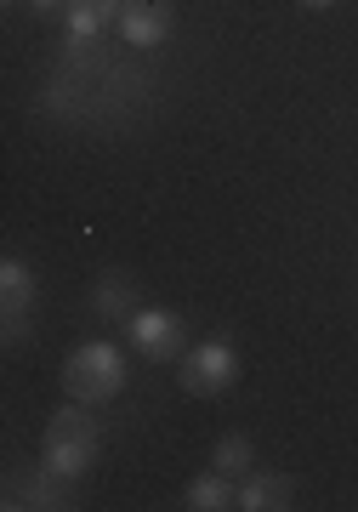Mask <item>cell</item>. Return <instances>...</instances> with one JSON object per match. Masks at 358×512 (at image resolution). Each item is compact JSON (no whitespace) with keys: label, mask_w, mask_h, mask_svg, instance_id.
Segmentation results:
<instances>
[{"label":"cell","mask_w":358,"mask_h":512,"mask_svg":"<svg viewBox=\"0 0 358 512\" xmlns=\"http://www.w3.org/2000/svg\"><path fill=\"white\" fill-rule=\"evenodd\" d=\"M69 484H74V478H63L57 467H46V461H40L35 473H29V484H23V507H40V512L69 507Z\"/></svg>","instance_id":"cell-10"},{"label":"cell","mask_w":358,"mask_h":512,"mask_svg":"<svg viewBox=\"0 0 358 512\" xmlns=\"http://www.w3.org/2000/svg\"><path fill=\"white\" fill-rule=\"evenodd\" d=\"M137 308H143V296H137V285H131L126 274H103L97 279V313H103V319H120V325H126Z\"/></svg>","instance_id":"cell-11"},{"label":"cell","mask_w":358,"mask_h":512,"mask_svg":"<svg viewBox=\"0 0 358 512\" xmlns=\"http://www.w3.org/2000/svg\"><path fill=\"white\" fill-rule=\"evenodd\" d=\"M126 336H131V348L143 353V359H154V365H177L182 353H188V325L165 308H137L126 319Z\"/></svg>","instance_id":"cell-4"},{"label":"cell","mask_w":358,"mask_h":512,"mask_svg":"<svg viewBox=\"0 0 358 512\" xmlns=\"http://www.w3.org/2000/svg\"><path fill=\"white\" fill-rule=\"evenodd\" d=\"M171 6H160V0H126L120 6V40L126 46H137V52H148V46H160L165 35H171Z\"/></svg>","instance_id":"cell-5"},{"label":"cell","mask_w":358,"mask_h":512,"mask_svg":"<svg viewBox=\"0 0 358 512\" xmlns=\"http://www.w3.org/2000/svg\"><path fill=\"white\" fill-rule=\"evenodd\" d=\"M296 6H302V12H330L336 0H296Z\"/></svg>","instance_id":"cell-13"},{"label":"cell","mask_w":358,"mask_h":512,"mask_svg":"<svg viewBox=\"0 0 358 512\" xmlns=\"http://www.w3.org/2000/svg\"><path fill=\"white\" fill-rule=\"evenodd\" d=\"M29 6H35V12H57V6H63V0H29Z\"/></svg>","instance_id":"cell-14"},{"label":"cell","mask_w":358,"mask_h":512,"mask_svg":"<svg viewBox=\"0 0 358 512\" xmlns=\"http://www.w3.org/2000/svg\"><path fill=\"white\" fill-rule=\"evenodd\" d=\"M177 382H182V393H194V399H216V393H228V387L239 382V353H233V342L211 336V342L188 348L177 359Z\"/></svg>","instance_id":"cell-3"},{"label":"cell","mask_w":358,"mask_h":512,"mask_svg":"<svg viewBox=\"0 0 358 512\" xmlns=\"http://www.w3.org/2000/svg\"><path fill=\"white\" fill-rule=\"evenodd\" d=\"M120 6L126 0H69V35L86 46L108 29V23H120Z\"/></svg>","instance_id":"cell-9"},{"label":"cell","mask_w":358,"mask_h":512,"mask_svg":"<svg viewBox=\"0 0 358 512\" xmlns=\"http://www.w3.org/2000/svg\"><path fill=\"white\" fill-rule=\"evenodd\" d=\"M86 410L91 404L69 399V410H57V416L46 421V433H40V461L57 467L63 478L91 473V461H97V450H103V433H97V421H91Z\"/></svg>","instance_id":"cell-1"},{"label":"cell","mask_w":358,"mask_h":512,"mask_svg":"<svg viewBox=\"0 0 358 512\" xmlns=\"http://www.w3.org/2000/svg\"><path fill=\"white\" fill-rule=\"evenodd\" d=\"M120 387H126V353L114 342H80L63 359V393L74 404H108L120 399Z\"/></svg>","instance_id":"cell-2"},{"label":"cell","mask_w":358,"mask_h":512,"mask_svg":"<svg viewBox=\"0 0 358 512\" xmlns=\"http://www.w3.org/2000/svg\"><path fill=\"white\" fill-rule=\"evenodd\" d=\"M251 461H256L251 433H222V439H216V450H211V467H216V473H228V478L251 473Z\"/></svg>","instance_id":"cell-12"},{"label":"cell","mask_w":358,"mask_h":512,"mask_svg":"<svg viewBox=\"0 0 358 512\" xmlns=\"http://www.w3.org/2000/svg\"><path fill=\"white\" fill-rule=\"evenodd\" d=\"M182 507L188 512H228V507H239V490H233V478L228 473H199L194 484H188V495H182Z\"/></svg>","instance_id":"cell-8"},{"label":"cell","mask_w":358,"mask_h":512,"mask_svg":"<svg viewBox=\"0 0 358 512\" xmlns=\"http://www.w3.org/2000/svg\"><path fill=\"white\" fill-rule=\"evenodd\" d=\"M29 308H35V268L23 256H6L0 262V313H6V325L18 330Z\"/></svg>","instance_id":"cell-6"},{"label":"cell","mask_w":358,"mask_h":512,"mask_svg":"<svg viewBox=\"0 0 358 512\" xmlns=\"http://www.w3.org/2000/svg\"><path fill=\"white\" fill-rule=\"evenodd\" d=\"M296 501V478L290 473H251L245 490H239V507L245 512H285Z\"/></svg>","instance_id":"cell-7"}]
</instances>
